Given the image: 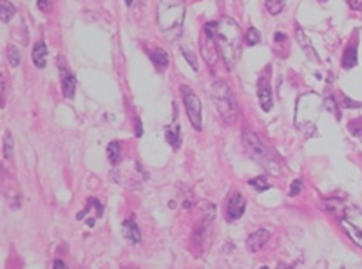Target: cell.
<instances>
[{
  "label": "cell",
  "instance_id": "cell-1",
  "mask_svg": "<svg viewBox=\"0 0 362 269\" xmlns=\"http://www.w3.org/2000/svg\"><path fill=\"white\" fill-rule=\"evenodd\" d=\"M214 40L220 56L223 58L226 67L232 69L234 63H238L241 56V45H243V33L239 24L228 16H223L220 22H216Z\"/></svg>",
  "mask_w": 362,
  "mask_h": 269
},
{
  "label": "cell",
  "instance_id": "cell-2",
  "mask_svg": "<svg viewBox=\"0 0 362 269\" xmlns=\"http://www.w3.org/2000/svg\"><path fill=\"white\" fill-rule=\"evenodd\" d=\"M185 20V4L183 0H162L158 5V24L168 40L181 34Z\"/></svg>",
  "mask_w": 362,
  "mask_h": 269
},
{
  "label": "cell",
  "instance_id": "cell-3",
  "mask_svg": "<svg viewBox=\"0 0 362 269\" xmlns=\"http://www.w3.org/2000/svg\"><path fill=\"white\" fill-rule=\"evenodd\" d=\"M210 92H212V101H214L221 118L226 123L236 121V118H238V103H236V98H234V92L228 87V83L224 80L214 81Z\"/></svg>",
  "mask_w": 362,
  "mask_h": 269
},
{
  "label": "cell",
  "instance_id": "cell-4",
  "mask_svg": "<svg viewBox=\"0 0 362 269\" xmlns=\"http://www.w3.org/2000/svg\"><path fill=\"white\" fill-rule=\"evenodd\" d=\"M243 145L252 159H256L261 166H266L268 170L277 174V168H276L277 163L276 159H274V156H272V152L262 145V141L252 130H243Z\"/></svg>",
  "mask_w": 362,
  "mask_h": 269
},
{
  "label": "cell",
  "instance_id": "cell-5",
  "mask_svg": "<svg viewBox=\"0 0 362 269\" xmlns=\"http://www.w3.org/2000/svg\"><path fill=\"white\" fill-rule=\"evenodd\" d=\"M181 98H183V103H185V110L190 125L196 130H201L203 128V118H201V101L198 94L190 87L183 85L181 87Z\"/></svg>",
  "mask_w": 362,
  "mask_h": 269
},
{
  "label": "cell",
  "instance_id": "cell-6",
  "mask_svg": "<svg viewBox=\"0 0 362 269\" xmlns=\"http://www.w3.org/2000/svg\"><path fill=\"white\" fill-rule=\"evenodd\" d=\"M244 208H246V201L239 192H234L228 197V203H226V219L228 221H238V219L243 217Z\"/></svg>",
  "mask_w": 362,
  "mask_h": 269
},
{
  "label": "cell",
  "instance_id": "cell-7",
  "mask_svg": "<svg viewBox=\"0 0 362 269\" xmlns=\"http://www.w3.org/2000/svg\"><path fill=\"white\" fill-rule=\"evenodd\" d=\"M60 83H62V92L66 98H74L76 92V78L66 65H60Z\"/></svg>",
  "mask_w": 362,
  "mask_h": 269
},
{
  "label": "cell",
  "instance_id": "cell-8",
  "mask_svg": "<svg viewBox=\"0 0 362 269\" xmlns=\"http://www.w3.org/2000/svg\"><path fill=\"white\" fill-rule=\"evenodd\" d=\"M258 96H259V105H261V109L264 110V112H270V110H272V105H274V101H272L270 81H268V78H264V76H262L261 81H259Z\"/></svg>",
  "mask_w": 362,
  "mask_h": 269
},
{
  "label": "cell",
  "instance_id": "cell-9",
  "mask_svg": "<svg viewBox=\"0 0 362 269\" xmlns=\"http://www.w3.org/2000/svg\"><path fill=\"white\" fill-rule=\"evenodd\" d=\"M268 237H270V233L266 232V230H258V232H254L252 235L248 237L246 241V250L252 251V253H256V251H259L262 248V246L268 242Z\"/></svg>",
  "mask_w": 362,
  "mask_h": 269
},
{
  "label": "cell",
  "instance_id": "cell-10",
  "mask_svg": "<svg viewBox=\"0 0 362 269\" xmlns=\"http://www.w3.org/2000/svg\"><path fill=\"white\" fill-rule=\"evenodd\" d=\"M122 232H124V237L130 242V244H138L140 239H142L138 224H136L132 219H127V221L122 224Z\"/></svg>",
  "mask_w": 362,
  "mask_h": 269
},
{
  "label": "cell",
  "instance_id": "cell-11",
  "mask_svg": "<svg viewBox=\"0 0 362 269\" xmlns=\"http://www.w3.org/2000/svg\"><path fill=\"white\" fill-rule=\"evenodd\" d=\"M31 58H33L34 65L38 67V69H44L46 63H48V45H46L44 42L34 43L33 52H31Z\"/></svg>",
  "mask_w": 362,
  "mask_h": 269
},
{
  "label": "cell",
  "instance_id": "cell-12",
  "mask_svg": "<svg viewBox=\"0 0 362 269\" xmlns=\"http://www.w3.org/2000/svg\"><path fill=\"white\" fill-rule=\"evenodd\" d=\"M340 226H342L344 232L348 233L350 239H352V241L355 242V244H357L358 248L362 250V232H360V230H358L357 226H353L352 222L346 221V219H342V221H340Z\"/></svg>",
  "mask_w": 362,
  "mask_h": 269
},
{
  "label": "cell",
  "instance_id": "cell-13",
  "mask_svg": "<svg viewBox=\"0 0 362 269\" xmlns=\"http://www.w3.org/2000/svg\"><path fill=\"white\" fill-rule=\"evenodd\" d=\"M357 65V47L350 43L346 51H344V56H342V67L344 69H352V67Z\"/></svg>",
  "mask_w": 362,
  "mask_h": 269
},
{
  "label": "cell",
  "instance_id": "cell-14",
  "mask_svg": "<svg viewBox=\"0 0 362 269\" xmlns=\"http://www.w3.org/2000/svg\"><path fill=\"white\" fill-rule=\"evenodd\" d=\"M165 136H167V141L170 143V147L178 148L181 145V139H180V125L178 123H172L165 128Z\"/></svg>",
  "mask_w": 362,
  "mask_h": 269
},
{
  "label": "cell",
  "instance_id": "cell-15",
  "mask_svg": "<svg viewBox=\"0 0 362 269\" xmlns=\"http://www.w3.org/2000/svg\"><path fill=\"white\" fill-rule=\"evenodd\" d=\"M14 13H16V9L10 0H0V20L2 22H10L14 16Z\"/></svg>",
  "mask_w": 362,
  "mask_h": 269
},
{
  "label": "cell",
  "instance_id": "cell-16",
  "mask_svg": "<svg viewBox=\"0 0 362 269\" xmlns=\"http://www.w3.org/2000/svg\"><path fill=\"white\" fill-rule=\"evenodd\" d=\"M152 61L156 63L158 69H167L168 67V54L163 49H154L152 51Z\"/></svg>",
  "mask_w": 362,
  "mask_h": 269
},
{
  "label": "cell",
  "instance_id": "cell-17",
  "mask_svg": "<svg viewBox=\"0 0 362 269\" xmlns=\"http://www.w3.org/2000/svg\"><path fill=\"white\" fill-rule=\"evenodd\" d=\"M120 156H122V147H120L118 141H110L109 147H107V157L112 165H116L120 161Z\"/></svg>",
  "mask_w": 362,
  "mask_h": 269
},
{
  "label": "cell",
  "instance_id": "cell-18",
  "mask_svg": "<svg viewBox=\"0 0 362 269\" xmlns=\"http://www.w3.org/2000/svg\"><path fill=\"white\" fill-rule=\"evenodd\" d=\"M8 58H10V65L11 67H18L20 60H22V54H20V49L16 45H10L8 49Z\"/></svg>",
  "mask_w": 362,
  "mask_h": 269
},
{
  "label": "cell",
  "instance_id": "cell-19",
  "mask_svg": "<svg viewBox=\"0 0 362 269\" xmlns=\"http://www.w3.org/2000/svg\"><path fill=\"white\" fill-rule=\"evenodd\" d=\"M286 0H266V9L270 14H279L284 9Z\"/></svg>",
  "mask_w": 362,
  "mask_h": 269
},
{
  "label": "cell",
  "instance_id": "cell-20",
  "mask_svg": "<svg viewBox=\"0 0 362 269\" xmlns=\"http://www.w3.org/2000/svg\"><path fill=\"white\" fill-rule=\"evenodd\" d=\"M244 40H246L248 45H258L261 42V34L256 27H248L246 33H244Z\"/></svg>",
  "mask_w": 362,
  "mask_h": 269
},
{
  "label": "cell",
  "instance_id": "cell-21",
  "mask_svg": "<svg viewBox=\"0 0 362 269\" xmlns=\"http://www.w3.org/2000/svg\"><path fill=\"white\" fill-rule=\"evenodd\" d=\"M250 186H254V188L258 190V192H264V190L270 188V183H268L266 177H256V179H250Z\"/></svg>",
  "mask_w": 362,
  "mask_h": 269
},
{
  "label": "cell",
  "instance_id": "cell-22",
  "mask_svg": "<svg viewBox=\"0 0 362 269\" xmlns=\"http://www.w3.org/2000/svg\"><path fill=\"white\" fill-rule=\"evenodd\" d=\"M297 42L300 43V45H302V49H304V51H312V43H310V40H308V38L304 36V31H302V29L299 27V25H297Z\"/></svg>",
  "mask_w": 362,
  "mask_h": 269
},
{
  "label": "cell",
  "instance_id": "cell-23",
  "mask_svg": "<svg viewBox=\"0 0 362 269\" xmlns=\"http://www.w3.org/2000/svg\"><path fill=\"white\" fill-rule=\"evenodd\" d=\"M4 156L8 157V159H13V141H11L10 132L6 134V139H4Z\"/></svg>",
  "mask_w": 362,
  "mask_h": 269
},
{
  "label": "cell",
  "instance_id": "cell-24",
  "mask_svg": "<svg viewBox=\"0 0 362 269\" xmlns=\"http://www.w3.org/2000/svg\"><path fill=\"white\" fill-rule=\"evenodd\" d=\"M52 4H54V0H38V9L44 13H51Z\"/></svg>",
  "mask_w": 362,
  "mask_h": 269
},
{
  "label": "cell",
  "instance_id": "cell-25",
  "mask_svg": "<svg viewBox=\"0 0 362 269\" xmlns=\"http://www.w3.org/2000/svg\"><path fill=\"white\" fill-rule=\"evenodd\" d=\"M300 181L299 179H296L294 183H292V186H290V195H299V192H300Z\"/></svg>",
  "mask_w": 362,
  "mask_h": 269
},
{
  "label": "cell",
  "instance_id": "cell-26",
  "mask_svg": "<svg viewBox=\"0 0 362 269\" xmlns=\"http://www.w3.org/2000/svg\"><path fill=\"white\" fill-rule=\"evenodd\" d=\"M181 52H183V54H185V58H186V60L190 61V65H192V67H194V69H198V65H196V58H194V54H190V52L186 51V49H185V47L181 49Z\"/></svg>",
  "mask_w": 362,
  "mask_h": 269
},
{
  "label": "cell",
  "instance_id": "cell-27",
  "mask_svg": "<svg viewBox=\"0 0 362 269\" xmlns=\"http://www.w3.org/2000/svg\"><path fill=\"white\" fill-rule=\"evenodd\" d=\"M348 4L352 9H357V11H362V0H348Z\"/></svg>",
  "mask_w": 362,
  "mask_h": 269
},
{
  "label": "cell",
  "instance_id": "cell-28",
  "mask_svg": "<svg viewBox=\"0 0 362 269\" xmlns=\"http://www.w3.org/2000/svg\"><path fill=\"white\" fill-rule=\"evenodd\" d=\"M4 90H6V83H4V74L0 72V105L4 103V99H2V96H4Z\"/></svg>",
  "mask_w": 362,
  "mask_h": 269
},
{
  "label": "cell",
  "instance_id": "cell-29",
  "mask_svg": "<svg viewBox=\"0 0 362 269\" xmlns=\"http://www.w3.org/2000/svg\"><path fill=\"white\" fill-rule=\"evenodd\" d=\"M134 125H136V137H142L143 136V128H142V121H140V118L134 119Z\"/></svg>",
  "mask_w": 362,
  "mask_h": 269
},
{
  "label": "cell",
  "instance_id": "cell-30",
  "mask_svg": "<svg viewBox=\"0 0 362 269\" xmlns=\"http://www.w3.org/2000/svg\"><path fill=\"white\" fill-rule=\"evenodd\" d=\"M52 269H67V266L64 264L62 260H54L52 262Z\"/></svg>",
  "mask_w": 362,
  "mask_h": 269
},
{
  "label": "cell",
  "instance_id": "cell-31",
  "mask_svg": "<svg viewBox=\"0 0 362 269\" xmlns=\"http://www.w3.org/2000/svg\"><path fill=\"white\" fill-rule=\"evenodd\" d=\"M284 33H276V42H282L284 40Z\"/></svg>",
  "mask_w": 362,
  "mask_h": 269
},
{
  "label": "cell",
  "instance_id": "cell-32",
  "mask_svg": "<svg viewBox=\"0 0 362 269\" xmlns=\"http://www.w3.org/2000/svg\"><path fill=\"white\" fill-rule=\"evenodd\" d=\"M277 269H292L290 266H286V264H279L277 266Z\"/></svg>",
  "mask_w": 362,
  "mask_h": 269
},
{
  "label": "cell",
  "instance_id": "cell-33",
  "mask_svg": "<svg viewBox=\"0 0 362 269\" xmlns=\"http://www.w3.org/2000/svg\"><path fill=\"white\" fill-rule=\"evenodd\" d=\"M125 4H127V5H130V4H132V0H125Z\"/></svg>",
  "mask_w": 362,
  "mask_h": 269
},
{
  "label": "cell",
  "instance_id": "cell-34",
  "mask_svg": "<svg viewBox=\"0 0 362 269\" xmlns=\"http://www.w3.org/2000/svg\"><path fill=\"white\" fill-rule=\"evenodd\" d=\"M262 269H268V268H262Z\"/></svg>",
  "mask_w": 362,
  "mask_h": 269
},
{
  "label": "cell",
  "instance_id": "cell-35",
  "mask_svg": "<svg viewBox=\"0 0 362 269\" xmlns=\"http://www.w3.org/2000/svg\"><path fill=\"white\" fill-rule=\"evenodd\" d=\"M322 2H326V0H322Z\"/></svg>",
  "mask_w": 362,
  "mask_h": 269
}]
</instances>
